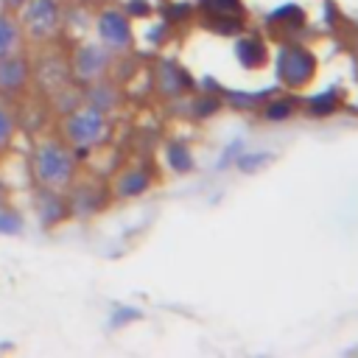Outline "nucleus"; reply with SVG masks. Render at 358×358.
<instances>
[{
  "instance_id": "f257e3e1",
  "label": "nucleus",
  "mask_w": 358,
  "mask_h": 358,
  "mask_svg": "<svg viewBox=\"0 0 358 358\" xmlns=\"http://www.w3.org/2000/svg\"><path fill=\"white\" fill-rule=\"evenodd\" d=\"M78 173V162L73 157V148L62 137H45L31 151V176L39 187H56L67 190L73 187Z\"/></svg>"
},
{
  "instance_id": "f03ea898",
  "label": "nucleus",
  "mask_w": 358,
  "mask_h": 358,
  "mask_svg": "<svg viewBox=\"0 0 358 358\" xmlns=\"http://www.w3.org/2000/svg\"><path fill=\"white\" fill-rule=\"evenodd\" d=\"M59 137L67 143V145H84V148H95L101 143L109 140V120H106V112L84 103L78 109H70L62 123H59Z\"/></svg>"
},
{
  "instance_id": "7ed1b4c3",
  "label": "nucleus",
  "mask_w": 358,
  "mask_h": 358,
  "mask_svg": "<svg viewBox=\"0 0 358 358\" xmlns=\"http://www.w3.org/2000/svg\"><path fill=\"white\" fill-rule=\"evenodd\" d=\"M17 20L31 39H50L64 22L62 0H25L17 11Z\"/></svg>"
},
{
  "instance_id": "20e7f679",
  "label": "nucleus",
  "mask_w": 358,
  "mask_h": 358,
  "mask_svg": "<svg viewBox=\"0 0 358 358\" xmlns=\"http://www.w3.org/2000/svg\"><path fill=\"white\" fill-rule=\"evenodd\" d=\"M95 34H98L101 45L109 48L112 53H126L134 45L131 17L123 8H115V6H103L95 14Z\"/></svg>"
},
{
  "instance_id": "39448f33",
  "label": "nucleus",
  "mask_w": 358,
  "mask_h": 358,
  "mask_svg": "<svg viewBox=\"0 0 358 358\" xmlns=\"http://www.w3.org/2000/svg\"><path fill=\"white\" fill-rule=\"evenodd\" d=\"M112 50L103 48L101 42H84L73 50V59H70V70L76 76V81H98L109 73V64H112Z\"/></svg>"
},
{
  "instance_id": "423d86ee",
  "label": "nucleus",
  "mask_w": 358,
  "mask_h": 358,
  "mask_svg": "<svg viewBox=\"0 0 358 358\" xmlns=\"http://www.w3.org/2000/svg\"><path fill=\"white\" fill-rule=\"evenodd\" d=\"M34 207H36V218H39L42 229H53L70 215V201H67L64 190H56V187H39L36 185Z\"/></svg>"
},
{
  "instance_id": "0eeeda50",
  "label": "nucleus",
  "mask_w": 358,
  "mask_h": 358,
  "mask_svg": "<svg viewBox=\"0 0 358 358\" xmlns=\"http://www.w3.org/2000/svg\"><path fill=\"white\" fill-rule=\"evenodd\" d=\"M28 81H31V62L22 53H11L0 59V95L3 98H14L25 92Z\"/></svg>"
},
{
  "instance_id": "6e6552de",
  "label": "nucleus",
  "mask_w": 358,
  "mask_h": 358,
  "mask_svg": "<svg viewBox=\"0 0 358 358\" xmlns=\"http://www.w3.org/2000/svg\"><path fill=\"white\" fill-rule=\"evenodd\" d=\"M313 67H316L313 56H310L308 50H302V48L288 50V53L282 56V62H280V73L285 76V81H288L291 87L308 84V81L313 78Z\"/></svg>"
},
{
  "instance_id": "1a4fd4ad",
  "label": "nucleus",
  "mask_w": 358,
  "mask_h": 358,
  "mask_svg": "<svg viewBox=\"0 0 358 358\" xmlns=\"http://www.w3.org/2000/svg\"><path fill=\"white\" fill-rule=\"evenodd\" d=\"M22 42H25V31H22L17 14L8 8H0V59L20 53Z\"/></svg>"
},
{
  "instance_id": "9d476101",
  "label": "nucleus",
  "mask_w": 358,
  "mask_h": 358,
  "mask_svg": "<svg viewBox=\"0 0 358 358\" xmlns=\"http://www.w3.org/2000/svg\"><path fill=\"white\" fill-rule=\"evenodd\" d=\"M151 187V176L143 168H126L115 179V196L117 199H137Z\"/></svg>"
},
{
  "instance_id": "9b49d317",
  "label": "nucleus",
  "mask_w": 358,
  "mask_h": 358,
  "mask_svg": "<svg viewBox=\"0 0 358 358\" xmlns=\"http://www.w3.org/2000/svg\"><path fill=\"white\" fill-rule=\"evenodd\" d=\"M87 103L95 106V109H101V112H109V109H115V103H117V90L109 87V84H101V78H98V81H92V87L87 90Z\"/></svg>"
},
{
  "instance_id": "f8f14e48",
  "label": "nucleus",
  "mask_w": 358,
  "mask_h": 358,
  "mask_svg": "<svg viewBox=\"0 0 358 358\" xmlns=\"http://www.w3.org/2000/svg\"><path fill=\"white\" fill-rule=\"evenodd\" d=\"M22 232H25V218H22V213L14 210V207H8V204H3V207H0V235H3V238H20Z\"/></svg>"
},
{
  "instance_id": "ddd939ff",
  "label": "nucleus",
  "mask_w": 358,
  "mask_h": 358,
  "mask_svg": "<svg viewBox=\"0 0 358 358\" xmlns=\"http://www.w3.org/2000/svg\"><path fill=\"white\" fill-rule=\"evenodd\" d=\"M14 134H17V112L6 101H0V151L11 145Z\"/></svg>"
},
{
  "instance_id": "4468645a",
  "label": "nucleus",
  "mask_w": 358,
  "mask_h": 358,
  "mask_svg": "<svg viewBox=\"0 0 358 358\" xmlns=\"http://www.w3.org/2000/svg\"><path fill=\"white\" fill-rule=\"evenodd\" d=\"M182 87H185L182 70L173 67V64H162V67H159V90L173 95V92H182Z\"/></svg>"
},
{
  "instance_id": "2eb2a0df",
  "label": "nucleus",
  "mask_w": 358,
  "mask_h": 358,
  "mask_svg": "<svg viewBox=\"0 0 358 358\" xmlns=\"http://www.w3.org/2000/svg\"><path fill=\"white\" fill-rule=\"evenodd\" d=\"M168 162H171V168L179 171V173H185V171L193 168V157H190V151H187L182 143H173V145L168 148Z\"/></svg>"
},
{
  "instance_id": "dca6fc26",
  "label": "nucleus",
  "mask_w": 358,
  "mask_h": 358,
  "mask_svg": "<svg viewBox=\"0 0 358 358\" xmlns=\"http://www.w3.org/2000/svg\"><path fill=\"white\" fill-rule=\"evenodd\" d=\"M291 112H294V101H288V98L271 101V103L266 106V117H268V120H285Z\"/></svg>"
},
{
  "instance_id": "f3484780",
  "label": "nucleus",
  "mask_w": 358,
  "mask_h": 358,
  "mask_svg": "<svg viewBox=\"0 0 358 358\" xmlns=\"http://www.w3.org/2000/svg\"><path fill=\"white\" fill-rule=\"evenodd\" d=\"M330 112H336V98L333 95H322L310 103V115H330Z\"/></svg>"
},
{
  "instance_id": "a211bd4d",
  "label": "nucleus",
  "mask_w": 358,
  "mask_h": 358,
  "mask_svg": "<svg viewBox=\"0 0 358 358\" xmlns=\"http://www.w3.org/2000/svg\"><path fill=\"white\" fill-rule=\"evenodd\" d=\"M134 319H140V310H134V308H117L115 316H112V327L129 324V322H134Z\"/></svg>"
},
{
  "instance_id": "6ab92c4d",
  "label": "nucleus",
  "mask_w": 358,
  "mask_h": 358,
  "mask_svg": "<svg viewBox=\"0 0 358 358\" xmlns=\"http://www.w3.org/2000/svg\"><path fill=\"white\" fill-rule=\"evenodd\" d=\"M123 11H126L129 17H148V11H151V6H148L145 0H126V6H123Z\"/></svg>"
},
{
  "instance_id": "aec40b11",
  "label": "nucleus",
  "mask_w": 358,
  "mask_h": 358,
  "mask_svg": "<svg viewBox=\"0 0 358 358\" xmlns=\"http://www.w3.org/2000/svg\"><path fill=\"white\" fill-rule=\"evenodd\" d=\"M201 3H207V6H215V8H221V11H227V8H235V6H238L235 0H201Z\"/></svg>"
},
{
  "instance_id": "412c9836",
  "label": "nucleus",
  "mask_w": 358,
  "mask_h": 358,
  "mask_svg": "<svg viewBox=\"0 0 358 358\" xmlns=\"http://www.w3.org/2000/svg\"><path fill=\"white\" fill-rule=\"evenodd\" d=\"M22 3H25V0H0V6H3V8H8V11H14V14L20 11V6H22Z\"/></svg>"
},
{
  "instance_id": "4be33fe9",
  "label": "nucleus",
  "mask_w": 358,
  "mask_h": 358,
  "mask_svg": "<svg viewBox=\"0 0 358 358\" xmlns=\"http://www.w3.org/2000/svg\"><path fill=\"white\" fill-rule=\"evenodd\" d=\"M0 193H3V185H0Z\"/></svg>"
},
{
  "instance_id": "5701e85b",
  "label": "nucleus",
  "mask_w": 358,
  "mask_h": 358,
  "mask_svg": "<svg viewBox=\"0 0 358 358\" xmlns=\"http://www.w3.org/2000/svg\"><path fill=\"white\" fill-rule=\"evenodd\" d=\"M101 3H109V0H101Z\"/></svg>"
}]
</instances>
